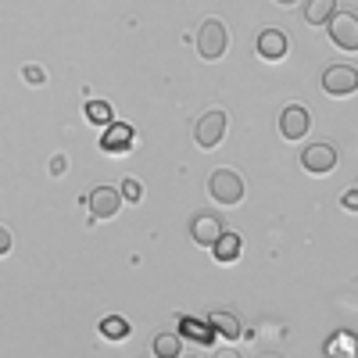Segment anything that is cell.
<instances>
[{"label": "cell", "mask_w": 358, "mask_h": 358, "mask_svg": "<svg viewBox=\"0 0 358 358\" xmlns=\"http://www.w3.org/2000/svg\"><path fill=\"white\" fill-rule=\"evenodd\" d=\"M208 194H212L215 204L233 208V204L244 201V179L236 176L233 169H215L212 176H208Z\"/></svg>", "instance_id": "6da1fadb"}, {"label": "cell", "mask_w": 358, "mask_h": 358, "mask_svg": "<svg viewBox=\"0 0 358 358\" xmlns=\"http://www.w3.org/2000/svg\"><path fill=\"white\" fill-rule=\"evenodd\" d=\"M226 47H229V29L219 18L201 22V29H197V54L204 57V62H219V57L226 54Z\"/></svg>", "instance_id": "7a4b0ae2"}, {"label": "cell", "mask_w": 358, "mask_h": 358, "mask_svg": "<svg viewBox=\"0 0 358 358\" xmlns=\"http://www.w3.org/2000/svg\"><path fill=\"white\" fill-rule=\"evenodd\" d=\"M226 129H229L226 111H208V115L197 118V126H194V143L201 147V151H212V147L222 143Z\"/></svg>", "instance_id": "3957f363"}, {"label": "cell", "mask_w": 358, "mask_h": 358, "mask_svg": "<svg viewBox=\"0 0 358 358\" xmlns=\"http://www.w3.org/2000/svg\"><path fill=\"white\" fill-rule=\"evenodd\" d=\"M326 25H330L334 47H341V50H348V54L358 50V15H351V11H334V18L326 22Z\"/></svg>", "instance_id": "277c9868"}, {"label": "cell", "mask_w": 358, "mask_h": 358, "mask_svg": "<svg viewBox=\"0 0 358 358\" xmlns=\"http://www.w3.org/2000/svg\"><path fill=\"white\" fill-rule=\"evenodd\" d=\"M322 90L330 97L355 94V90H358V69H351V65H330V69L322 72Z\"/></svg>", "instance_id": "5b68a950"}, {"label": "cell", "mask_w": 358, "mask_h": 358, "mask_svg": "<svg viewBox=\"0 0 358 358\" xmlns=\"http://www.w3.org/2000/svg\"><path fill=\"white\" fill-rule=\"evenodd\" d=\"M301 165L312 176H330L337 169V147L334 143H312L301 151Z\"/></svg>", "instance_id": "8992f818"}, {"label": "cell", "mask_w": 358, "mask_h": 358, "mask_svg": "<svg viewBox=\"0 0 358 358\" xmlns=\"http://www.w3.org/2000/svg\"><path fill=\"white\" fill-rule=\"evenodd\" d=\"M308 129H312V115H308V108H301V104H287L283 115H280V136H283V140H301V136H308Z\"/></svg>", "instance_id": "52a82bcc"}, {"label": "cell", "mask_w": 358, "mask_h": 358, "mask_svg": "<svg viewBox=\"0 0 358 358\" xmlns=\"http://www.w3.org/2000/svg\"><path fill=\"white\" fill-rule=\"evenodd\" d=\"M86 204H90V215L94 219H115L118 208H122V194H118V187H94Z\"/></svg>", "instance_id": "ba28073f"}, {"label": "cell", "mask_w": 358, "mask_h": 358, "mask_svg": "<svg viewBox=\"0 0 358 358\" xmlns=\"http://www.w3.org/2000/svg\"><path fill=\"white\" fill-rule=\"evenodd\" d=\"M255 50H258V57H265V62H283V57L290 54V36L280 33V29H262L258 40H255Z\"/></svg>", "instance_id": "9c48e42d"}, {"label": "cell", "mask_w": 358, "mask_h": 358, "mask_svg": "<svg viewBox=\"0 0 358 358\" xmlns=\"http://www.w3.org/2000/svg\"><path fill=\"white\" fill-rule=\"evenodd\" d=\"M190 236H194V244L201 248H212L219 236H222V219L212 215V212H197L194 222H190Z\"/></svg>", "instance_id": "30bf717a"}, {"label": "cell", "mask_w": 358, "mask_h": 358, "mask_svg": "<svg viewBox=\"0 0 358 358\" xmlns=\"http://www.w3.org/2000/svg\"><path fill=\"white\" fill-rule=\"evenodd\" d=\"M101 147L111 155V151H129L133 147V126L126 122H108V133L101 136Z\"/></svg>", "instance_id": "8fae6325"}, {"label": "cell", "mask_w": 358, "mask_h": 358, "mask_svg": "<svg viewBox=\"0 0 358 358\" xmlns=\"http://www.w3.org/2000/svg\"><path fill=\"white\" fill-rule=\"evenodd\" d=\"M241 248H244V241H241V236L222 229V236H219V241L212 244V255H215V262H219V265H233L236 258H241Z\"/></svg>", "instance_id": "7c38bea8"}, {"label": "cell", "mask_w": 358, "mask_h": 358, "mask_svg": "<svg viewBox=\"0 0 358 358\" xmlns=\"http://www.w3.org/2000/svg\"><path fill=\"white\" fill-rule=\"evenodd\" d=\"M183 337H190L194 344H201V348H212V341H215V334H212V322H201V319H194V315H183Z\"/></svg>", "instance_id": "4fadbf2b"}, {"label": "cell", "mask_w": 358, "mask_h": 358, "mask_svg": "<svg viewBox=\"0 0 358 358\" xmlns=\"http://www.w3.org/2000/svg\"><path fill=\"white\" fill-rule=\"evenodd\" d=\"M208 322H212V330L222 341H236V337H241V319H236L233 312H212V315H208Z\"/></svg>", "instance_id": "5bb4252c"}, {"label": "cell", "mask_w": 358, "mask_h": 358, "mask_svg": "<svg viewBox=\"0 0 358 358\" xmlns=\"http://www.w3.org/2000/svg\"><path fill=\"white\" fill-rule=\"evenodd\" d=\"M337 11V0H308L305 4V22L308 25H326Z\"/></svg>", "instance_id": "9a60e30c"}, {"label": "cell", "mask_w": 358, "mask_h": 358, "mask_svg": "<svg viewBox=\"0 0 358 358\" xmlns=\"http://www.w3.org/2000/svg\"><path fill=\"white\" fill-rule=\"evenodd\" d=\"M179 351H183V341H179V334L165 330V334L155 337V355H158V358H176Z\"/></svg>", "instance_id": "2e32d148"}, {"label": "cell", "mask_w": 358, "mask_h": 358, "mask_svg": "<svg viewBox=\"0 0 358 358\" xmlns=\"http://www.w3.org/2000/svg\"><path fill=\"white\" fill-rule=\"evenodd\" d=\"M101 337H104V341H126V337H129V322H126L122 315H108V319L101 322Z\"/></svg>", "instance_id": "e0dca14e"}, {"label": "cell", "mask_w": 358, "mask_h": 358, "mask_svg": "<svg viewBox=\"0 0 358 358\" xmlns=\"http://www.w3.org/2000/svg\"><path fill=\"white\" fill-rule=\"evenodd\" d=\"M326 355H358V337L341 330L337 337L326 341Z\"/></svg>", "instance_id": "ac0fdd59"}, {"label": "cell", "mask_w": 358, "mask_h": 358, "mask_svg": "<svg viewBox=\"0 0 358 358\" xmlns=\"http://www.w3.org/2000/svg\"><path fill=\"white\" fill-rule=\"evenodd\" d=\"M86 118L94 126H108L111 122V104L108 101H86Z\"/></svg>", "instance_id": "d6986e66"}, {"label": "cell", "mask_w": 358, "mask_h": 358, "mask_svg": "<svg viewBox=\"0 0 358 358\" xmlns=\"http://www.w3.org/2000/svg\"><path fill=\"white\" fill-rule=\"evenodd\" d=\"M118 194H122V201H129V204H140V201H143V187L136 183V179H122Z\"/></svg>", "instance_id": "ffe728a7"}, {"label": "cell", "mask_w": 358, "mask_h": 358, "mask_svg": "<svg viewBox=\"0 0 358 358\" xmlns=\"http://www.w3.org/2000/svg\"><path fill=\"white\" fill-rule=\"evenodd\" d=\"M22 79H25L29 86H43V83H47V69H43V65H25V69H22Z\"/></svg>", "instance_id": "44dd1931"}, {"label": "cell", "mask_w": 358, "mask_h": 358, "mask_svg": "<svg viewBox=\"0 0 358 358\" xmlns=\"http://www.w3.org/2000/svg\"><path fill=\"white\" fill-rule=\"evenodd\" d=\"M50 172H54V176H65V172H69V158H65V155H54V158H50Z\"/></svg>", "instance_id": "7402d4cb"}, {"label": "cell", "mask_w": 358, "mask_h": 358, "mask_svg": "<svg viewBox=\"0 0 358 358\" xmlns=\"http://www.w3.org/2000/svg\"><path fill=\"white\" fill-rule=\"evenodd\" d=\"M11 251V229L8 226H0V258H4Z\"/></svg>", "instance_id": "603a6c76"}, {"label": "cell", "mask_w": 358, "mask_h": 358, "mask_svg": "<svg viewBox=\"0 0 358 358\" xmlns=\"http://www.w3.org/2000/svg\"><path fill=\"white\" fill-rule=\"evenodd\" d=\"M341 204L348 208V212H358V190H348V194L341 197Z\"/></svg>", "instance_id": "cb8c5ba5"}, {"label": "cell", "mask_w": 358, "mask_h": 358, "mask_svg": "<svg viewBox=\"0 0 358 358\" xmlns=\"http://www.w3.org/2000/svg\"><path fill=\"white\" fill-rule=\"evenodd\" d=\"M276 4H283V8H290V4H297V0H276Z\"/></svg>", "instance_id": "d4e9b609"}]
</instances>
